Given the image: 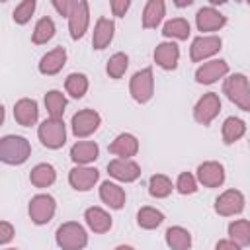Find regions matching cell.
I'll list each match as a JSON object with an SVG mask.
<instances>
[{
	"mask_svg": "<svg viewBox=\"0 0 250 250\" xmlns=\"http://www.w3.org/2000/svg\"><path fill=\"white\" fill-rule=\"evenodd\" d=\"M31 156V145L21 135H6L0 139V162L20 166Z\"/></svg>",
	"mask_w": 250,
	"mask_h": 250,
	"instance_id": "cell-1",
	"label": "cell"
},
{
	"mask_svg": "<svg viewBox=\"0 0 250 250\" xmlns=\"http://www.w3.org/2000/svg\"><path fill=\"white\" fill-rule=\"evenodd\" d=\"M55 240L61 250H84L88 244V234L80 223L66 221L57 229Z\"/></svg>",
	"mask_w": 250,
	"mask_h": 250,
	"instance_id": "cell-2",
	"label": "cell"
},
{
	"mask_svg": "<svg viewBox=\"0 0 250 250\" xmlns=\"http://www.w3.org/2000/svg\"><path fill=\"white\" fill-rule=\"evenodd\" d=\"M223 92L227 94V98L238 105L242 111H250V86H248V78L242 72H234L229 78H225L223 82Z\"/></svg>",
	"mask_w": 250,
	"mask_h": 250,
	"instance_id": "cell-3",
	"label": "cell"
},
{
	"mask_svg": "<svg viewBox=\"0 0 250 250\" xmlns=\"http://www.w3.org/2000/svg\"><path fill=\"white\" fill-rule=\"evenodd\" d=\"M37 135H39V141H41L43 146L57 150V148H61L66 143V127H64V121L62 119H57V117H47L39 125Z\"/></svg>",
	"mask_w": 250,
	"mask_h": 250,
	"instance_id": "cell-4",
	"label": "cell"
},
{
	"mask_svg": "<svg viewBox=\"0 0 250 250\" xmlns=\"http://www.w3.org/2000/svg\"><path fill=\"white\" fill-rule=\"evenodd\" d=\"M129 94L139 104H146L152 98V94H154V74H152V68L150 66H146L143 70H137L131 76Z\"/></svg>",
	"mask_w": 250,
	"mask_h": 250,
	"instance_id": "cell-5",
	"label": "cell"
},
{
	"mask_svg": "<svg viewBox=\"0 0 250 250\" xmlns=\"http://www.w3.org/2000/svg\"><path fill=\"white\" fill-rule=\"evenodd\" d=\"M55 211H57V201L49 193H37L29 199L27 213L35 225H47L53 219Z\"/></svg>",
	"mask_w": 250,
	"mask_h": 250,
	"instance_id": "cell-6",
	"label": "cell"
},
{
	"mask_svg": "<svg viewBox=\"0 0 250 250\" xmlns=\"http://www.w3.org/2000/svg\"><path fill=\"white\" fill-rule=\"evenodd\" d=\"M219 111H221V98H219V94L207 92V94H203V96L197 100V104H195V107H193V119H195L199 125L207 127V125L219 115Z\"/></svg>",
	"mask_w": 250,
	"mask_h": 250,
	"instance_id": "cell-7",
	"label": "cell"
},
{
	"mask_svg": "<svg viewBox=\"0 0 250 250\" xmlns=\"http://www.w3.org/2000/svg\"><path fill=\"white\" fill-rule=\"evenodd\" d=\"M100 123H102V117L96 109H80L70 119L72 133L78 139H84V137H90L92 133H96Z\"/></svg>",
	"mask_w": 250,
	"mask_h": 250,
	"instance_id": "cell-8",
	"label": "cell"
},
{
	"mask_svg": "<svg viewBox=\"0 0 250 250\" xmlns=\"http://www.w3.org/2000/svg\"><path fill=\"white\" fill-rule=\"evenodd\" d=\"M90 23V8L86 0H74L72 10L68 14V31L72 39H82L88 31Z\"/></svg>",
	"mask_w": 250,
	"mask_h": 250,
	"instance_id": "cell-9",
	"label": "cell"
},
{
	"mask_svg": "<svg viewBox=\"0 0 250 250\" xmlns=\"http://www.w3.org/2000/svg\"><path fill=\"white\" fill-rule=\"evenodd\" d=\"M221 45H223V39L219 35H199L191 41L189 59L193 62H201V61L217 55L221 51Z\"/></svg>",
	"mask_w": 250,
	"mask_h": 250,
	"instance_id": "cell-10",
	"label": "cell"
},
{
	"mask_svg": "<svg viewBox=\"0 0 250 250\" xmlns=\"http://www.w3.org/2000/svg\"><path fill=\"white\" fill-rule=\"evenodd\" d=\"M244 193L238 189H227L215 199V211L221 217H232L244 211Z\"/></svg>",
	"mask_w": 250,
	"mask_h": 250,
	"instance_id": "cell-11",
	"label": "cell"
},
{
	"mask_svg": "<svg viewBox=\"0 0 250 250\" xmlns=\"http://www.w3.org/2000/svg\"><path fill=\"white\" fill-rule=\"evenodd\" d=\"M107 174L119 182H135L141 176V166L131 158H113L107 162Z\"/></svg>",
	"mask_w": 250,
	"mask_h": 250,
	"instance_id": "cell-12",
	"label": "cell"
},
{
	"mask_svg": "<svg viewBox=\"0 0 250 250\" xmlns=\"http://www.w3.org/2000/svg\"><path fill=\"white\" fill-rule=\"evenodd\" d=\"M229 74V62L223 59H213L203 62L197 70H195V82L197 84H213L221 78H225Z\"/></svg>",
	"mask_w": 250,
	"mask_h": 250,
	"instance_id": "cell-13",
	"label": "cell"
},
{
	"mask_svg": "<svg viewBox=\"0 0 250 250\" xmlns=\"http://www.w3.org/2000/svg\"><path fill=\"white\" fill-rule=\"evenodd\" d=\"M195 180L205 186V188H219L223 186L225 182V168L221 162H215V160H207L203 164L197 166V176Z\"/></svg>",
	"mask_w": 250,
	"mask_h": 250,
	"instance_id": "cell-14",
	"label": "cell"
},
{
	"mask_svg": "<svg viewBox=\"0 0 250 250\" xmlns=\"http://www.w3.org/2000/svg\"><path fill=\"white\" fill-rule=\"evenodd\" d=\"M100 178V172L92 166H74L68 172V184L76 191H90Z\"/></svg>",
	"mask_w": 250,
	"mask_h": 250,
	"instance_id": "cell-15",
	"label": "cell"
},
{
	"mask_svg": "<svg viewBox=\"0 0 250 250\" xmlns=\"http://www.w3.org/2000/svg\"><path fill=\"white\" fill-rule=\"evenodd\" d=\"M227 23V16H223L219 10H215L213 6H205L199 8L195 14V25L199 31H219L223 25Z\"/></svg>",
	"mask_w": 250,
	"mask_h": 250,
	"instance_id": "cell-16",
	"label": "cell"
},
{
	"mask_svg": "<svg viewBox=\"0 0 250 250\" xmlns=\"http://www.w3.org/2000/svg\"><path fill=\"white\" fill-rule=\"evenodd\" d=\"M180 61V47L174 41H162L154 49V62L164 70H174Z\"/></svg>",
	"mask_w": 250,
	"mask_h": 250,
	"instance_id": "cell-17",
	"label": "cell"
},
{
	"mask_svg": "<svg viewBox=\"0 0 250 250\" xmlns=\"http://www.w3.org/2000/svg\"><path fill=\"white\" fill-rule=\"evenodd\" d=\"M64 64H66V51H64V47H55V49L47 51L41 57L39 72L45 74V76H53V74H59Z\"/></svg>",
	"mask_w": 250,
	"mask_h": 250,
	"instance_id": "cell-18",
	"label": "cell"
},
{
	"mask_svg": "<svg viewBox=\"0 0 250 250\" xmlns=\"http://www.w3.org/2000/svg\"><path fill=\"white\" fill-rule=\"evenodd\" d=\"M14 117L21 127H31L37 123L39 117V107L37 102L31 98H21L14 104Z\"/></svg>",
	"mask_w": 250,
	"mask_h": 250,
	"instance_id": "cell-19",
	"label": "cell"
},
{
	"mask_svg": "<svg viewBox=\"0 0 250 250\" xmlns=\"http://www.w3.org/2000/svg\"><path fill=\"white\" fill-rule=\"evenodd\" d=\"M100 156V146L94 141H78L70 148V160L76 166H88Z\"/></svg>",
	"mask_w": 250,
	"mask_h": 250,
	"instance_id": "cell-20",
	"label": "cell"
},
{
	"mask_svg": "<svg viewBox=\"0 0 250 250\" xmlns=\"http://www.w3.org/2000/svg\"><path fill=\"white\" fill-rule=\"evenodd\" d=\"M113 33H115V23L113 20L109 18H98L96 25H94V35H92V47L96 51H102L105 49L111 39H113Z\"/></svg>",
	"mask_w": 250,
	"mask_h": 250,
	"instance_id": "cell-21",
	"label": "cell"
},
{
	"mask_svg": "<svg viewBox=\"0 0 250 250\" xmlns=\"http://www.w3.org/2000/svg\"><path fill=\"white\" fill-rule=\"evenodd\" d=\"M109 152L115 154L117 158H131L139 152V141L131 133H121L111 141Z\"/></svg>",
	"mask_w": 250,
	"mask_h": 250,
	"instance_id": "cell-22",
	"label": "cell"
},
{
	"mask_svg": "<svg viewBox=\"0 0 250 250\" xmlns=\"http://www.w3.org/2000/svg\"><path fill=\"white\" fill-rule=\"evenodd\" d=\"M100 199L111 209H121L125 205L127 197H125V189L121 186L107 180V182H102V186H100Z\"/></svg>",
	"mask_w": 250,
	"mask_h": 250,
	"instance_id": "cell-23",
	"label": "cell"
},
{
	"mask_svg": "<svg viewBox=\"0 0 250 250\" xmlns=\"http://www.w3.org/2000/svg\"><path fill=\"white\" fill-rule=\"evenodd\" d=\"M84 219H86V225L98 234H104L111 229V217L102 207H88L84 211Z\"/></svg>",
	"mask_w": 250,
	"mask_h": 250,
	"instance_id": "cell-24",
	"label": "cell"
},
{
	"mask_svg": "<svg viewBox=\"0 0 250 250\" xmlns=\"http://www.w3.org/2000/svg\"><path fill=\"white\" fill-rule=\"evenodd\" d=\"M166 16V4L164 0H148L143 10V27L145 29H154L160 25V21Z\"/></svg>",
	"mask_w": 250,
	"mask_h": 250,
	"instance_id": "cell-25",
	"label": "cell"
},
{
	"mask_svg": "<svg viewBox=\"0 0 250 250\" xmlns=\"http://www.w3.org/2000/svg\"><path fill=\"white\" fill-rule=\"evenodd\" d=\"M55 180H57V172H55L53 164H47V162L33 166L29 172V182L35 188H49L55 184Z\"/></svg>",
	"mask_w": 250,
	"mask_h": 250,
	"instance_id": "cell-26",
	"label": "cell"
},
{
	"mask_svg": "<svg viewBox=\"0 0 250 250\" xmlns=\"http://www.w3.org/2000/svg\"><path fill=\"white\" fill-rule=\"evenodd\" d=\"M246 133V123L238 117H227L223 121V127H221V135H223V143L225 145H232L236 143L238 139H242Z\"/></svg>",
	"mask_w": 250,
	"mask_h": 250,
	"instance_id": "cell-27",
	"label": "cell"
},
{
	"mask_svg": "<svg viewBox=\"0 0 250 250\" xmlns=\"http://www.w3.org/2000/svg\"><path fill=\"white\" fill-rule=\"evenodd\" d=\"M166 244L170 250H189L191 248V234L184 227H170L166 230Z\"/></svg>",
	"mask_w": 250,
	"mask_h": 250,
	"instance_id": "cell-28",
	"label": "cell"
},
{
	"mask_svg": "<svg viewBox=\"0 0 250 250\" xmlns=\"http://www.w3.org/2000/svg\"><path fill=\"white\" fill-rule=\"evenodd\" d=\"M191 33V27H189V21L184 20V18H174V20H168L162 27V35L166 39H188Z\"/></svg>",
	"mask_w": 250,
	"mask_h": 250,
	"instance_id": "cell-29",
	"label": "cell"
},
{
	"mask_svg": "<svg viewBox=\"0 0 250 250\" xmlns=\"http://www.w3.org/2000/svg\"><path fill=\"white\" fill-rule=\"evenodd\" d=\"M55 31H57L55 21H53L51 18L43 16V18H41V20L35 23V27H33L31 41H33L35 45H45L47 41H51V39L55 37Z\"/></svg>",
	"mask_w": 250,
	"mask_h": 250,
	"instance_id": "cell-30",
	"label": "cell"
},
{
	"mask_svg": "<svg viewBox=\"0 0 250 250\" xmlns=\"http://www.w3.org/2000/svg\"><path fill=\"white\" fill-rule=\"evenodd\" d=\"M229 240H232L234 244H238L240 248L250 244V223L246 219H238L232 221L229 225Z\"/></svg>",
	"mask_w": 250,
	"mask_h": 250,
	"instance_id": "cell-31",
	"label": "cell"
},
{
	"mask_svg": "<svg viewBox=\"0 0 250 250\" xmlns=\"http://www.w3.org/2000/svg\"><path fill=\"white\" fill-rule=\"evenodd\" d=\"M45 107H47V113L49 117H57V119H62V113H64V107H66V98L61 90H49L45 94Z\"/></svg>",
	"mask_w": 250,
	"mask_h": 250,
	"instance_id": "cell-32",
	"label": "cell"
},
{
	"mask_svg": "<svg viewBox=\"0 0 250 250\" xmlns=\"http://www.w3.org/2000/svg\"><path fill=\"white\" fill-rule=\"evenodd\" d=\"M162 221H164L162 211H158L154 207H141L137 213V225L145 230H152V229L160 227Z\"/></svg>",
	"mask_w": 250,
	"mask_h": 250,
	"instance_id": "cell-33",
	"label": "cell"
},
{
	"mask_svg": "<svg viewBox=\"0 0 250 250\" xmlns=\"http://www.w3.org/2000/svg\"><path fill=\"white\" fill-rule=\"evenodd\" d=\"M172 180L164 174H154L150 176L148 180V193L156 199H162V197H168L172 193Z\"/></svg>",
	"mask_w": 250,
	"mask_h": 250,
	"instance_id": "cell-34",
	"label": "cell"
},
{
	"mask_svg": "<svg viewBox=\"0 0 250 250\" xmlns=\"http://www.w3.org/2000/svg\"><path fill=\"white\" fill-rule=\"evenodd\" d=\"M64 90H66V94H70L76 100L82 98L88 92V78H86V74H82V72L68 74L66 80H64Z\"/></svg>",
	"mask_w": 250,
	"mask_h": 250,
	"instance_id": "cell-35",
	"label": "cell"
},
{
	"mask_svg": "<svg viewBox=\"0 0 250 250\" xmlns=\"http://www.w3.org/2000/svg\"><path fill=\"white\" fill-rule=\"evenodd\" d=\"M127 66H129V57L125 53H115V55L109 57V61L105 64V72L109 74V78L119 80L125 74Z\"/></svg>",
	"mask_w": 250,
	"mask_h": 250,
	"instance_id": "cell-36",
	"label": "cell"
},
{
	"mask_svg": "<svg viewBox=\"0 0 250 250\" xmlns=\"http://www.w3.org/2000/svg\"><path fill=\"white\" fill-rule=\"evenodd\" d=\"M33 12H35V0H23V2H20V4L16 6L12 18H14L16 23L23 25V23H27V21L31 20Z\"/></svg>",
	"mask_w": 250,
	"mask_h": 250,
	"instance_id": "cell-37",
	"label": "cell"
},
{
	"mask_svg": "<svg viewBox=\"0 0 250 250\" xmlns=\"http://www.w3.org/2000/svg\"><path fill=\"white\" fill-rule=\"evenodd\" d=\"M176 189H178V193H182V195H191V193H195V191H197V180H195V176L189 174V172H182V174L178 176V180H176Z\"/></svg>",
	"mask_w": 250,
	"mask_h": 250,
	"instance_id": "cell-38",
	"label": "cell"
},
{
	"mask_svg": "<svg viewBox=\"0 0 250 250\" xmlns=\"http://www.w3.org/2000/svg\"><path fill=\"white\" fill-rule=\"evenodd\" d=\"M129 6H131L129 0H111L109 2V8H111V12H113L115 18H123L125 12L129 10Z\"/></svg>",
	"mask_w": 250,
	"mask_h": 250,
	"instance_id": "cell-39",
	"label": "cell"
},
{
	"mask_svg": "<svg viewBox=\"0 0 250 250\" xmlns=\"http://www.w3.org/2000/svg\"><path fill=\"white\" fill-rule=\"evenodd\" d=\"M14 238V227L8 221H0V246L8 244Z\"/></svg>",
	"mask_w": 250,
	"mask_h": 250,
	"instance_id": "cell-40",
	"label": "cell"
},
{
	"mask_svg": "<svg viewBox=\"0 0 250 250\" xmlns=\"http://www.w3.org/2000/svg\"><path fill=\"white\" fill-rule=\"evenodd\" d=\"M72 4H74V0H53V8L64 18H68V14L72 10Z\"/></svg>",
	"mask_w": 250,
	"mask_h": 250,
	"instance_id": "cell-41",
	"label": "cell"
},
{
	"mask_svg": "<svg viewBox=\"0 0 250 250\" xmlns=\"http://www.w3.org/2000/svg\"><path fill=\"white\" fill-rule=\"evenodd\" d=\"M215 250H242L238 244H234L232 240H229V238H223V240H219L217 244H215Z\"/></svg>",
	"mask_w": 250,
	"mask_h": 250,
	"instance_id": "cell-42",
	"label": "cell"
},
{
	"mask_svg": "<svg viewBox=\"0 0 250 250\" xmlns=\"http://www.w3.org/2000/svg\"><path fill=\"white\" fill-rule=\"evenodd\" d=\"M115 250H135V248L129 244H119V246H115Z\"/></svg>",
	"mask_w": 250,
	"mask_h": 250,
	"instance_id": "cell-43",
	"label": "cell"
},
{
	"mask_svg": "<svg viewBox=\"0 0 250 250\" xmlns=\"http://www.w3.org/2000/svg\"><path fill=\"white\" fill-rule=\"evenodd\" d=\"M191 4H193V0H186V2H176V6H180V8H182V6H191Z\"/></svg>",
	"mask_w": 250,
	"mask_h": 250,
	"instance_id": "cell-44",
	"label": "cell"
},
{
	"mask_svg": "<svg viewBox=\"0 0 250 250\" xmlns=\"http://www.w3.org/2000/svg\"><path fill=\"white\" fill-rule=\"evenodd\" d=\"M2 121H4V105L0 104V125H2Z\"/></svg>",
	"mask_w": 250,
	"mask_h": 250,
	"instance_id": "cell-45",
	"label": "cell"
},
{
	"mask_svg": "<svg viewBox=\"0 0 250 250\" xmlns=\"http://www.w3.org/2000/svg\"><path fill=\"white\" fill-rule=\"evenodd\" d=\"M6 250H18V248H6Z\"/></svg>",
	"mask_w": 250,
	"mask_h": 250,
	"instance_id": "cell-46",
	"label": "cell"
}]
</instances>
